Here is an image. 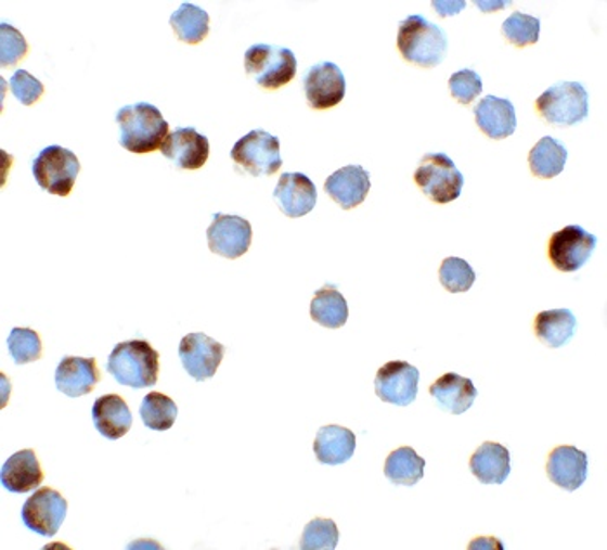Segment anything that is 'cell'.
<instances>
[{
	"mask_svg": "<svg viewBox=\"0 0 607 550\" xmlns=\"http://www.w3.org/2000/svg\"><path fill=\"white\" fill-rule=\"evenodd\" d=\"M117 124L120 129L118 143L135 155L155 152L169 136V124L155 104L135 103L124 106L118 110Z\"/></svg>",
	"mask_w": 607,
	"mask_h": 550,
	"instance_id": "1",
	"label": "cell"
},
{
	"mask_svg": "<svg viewBox=\"0 0 607 550\" xmlns=\"http://www.w3.org/2000/svg\"><path fill=\"white\" fill-rule=\"evenodd\" d=\"M398 51L403 60L422 68H436L448 54L447 31L421 14L399 23Z\"/></svg>",
	"mask_w": 607,
	"mask_h": 550,
	"instance_id": "2",
	"label": "cell"
},
{
	"mask_svg": "<svg viewBox=\"0 0 607 550\" xmlns=\"http://www.w3.org/2000/svg\"><path fill=\"white\" fill-rule=\"evenodd\" d=\"M160 355L143 338L117 344L109 353L106 369L120 386L132 389L153 387L158 381Z\"/></svg>",
	"mask_w": 607,
	"mask_h": 550,
	"instance_id": "3",
	"label": "cell"
},
{
	"mask_svg": "<svg viewBox=\"0 0 607 550\" xmlns=\"http://www.w3.org/2000/svg\"><path fill=\"white\" fill-rule=\"evenodd\" d=\"M245 72L257 86L274 91L294 80L297 60L290 49L271 43H256L245 52Z\"/></svg>",
	"mask_w": 607,
	"mask_h": 550,
	"instance_id": "4",
	"label": "cell"
},
{
	"mask_svg": "<svg viewBox=\"0 0 607 550\" xmlns=\"http://www.w3.org/2000/svg\"><path fill=\"white\" fill-rule=\"evenodd\" d=\"M413 179L434 204H450L462 195L464 188V174L456 169L455 162L447 153H427L422 156Z\"/></svg>",
	"mask_w": 607,
	"mask_h": 550,
	"instance_id": "5",
	"label": "cell"
},
{
	"mask_svg": "<svg viewBox=\"0 0 607 550\" xmlns=\"http://www.w3.org/2000/svg\"><path fill=\"white\" fill-rule=\"evenodd\" d=\"M534 106L551 126H577L589 117V92L578 82H557L538 98Z\"/></svg>",
	"mask_w": 607,
	"mask_h": 550,
	"instance_id": "6",
	"label": "cell"
},
{
	"mask_svg": "<svg viewBox=\"0 0 607 550\" xmlns=\"http://www.w3.org/2000/svg\"><path fill=\"white\" fill-rule=\"evenodd\" d=\"M230 156L240 170L254 178L273 176L283 165L280 139L262 129L251 130L243 136L231 148Z\"/></svg>",
	"mask_w": 607,
	"mask_h": 550,
	"instance_id": "7",
	"label": "cell"
},
{
	"mask_svg": "<svg viewBox=\"0 0 607 550\" xmlns=\"http://www.w3.org/2000/svg\"><path fill=\"white\" fill-rule=\"evenodd\" d=\"M31 172L42 190L51 195L68 196L80 172V162L74 152L51 144L35 156Z\"/></svg>",
	"mask_w": 607,
	"mask_h": 550,
	"instance_id": "8",
	"label": "cell"
},
{
	"mask_svg": "<svg viewBox=\"0 0 607 550\" xmlns=\"http://www.w3.org/2000/svg\"><path fill=\"white\" fill-rule=\"evenodd\" d=\"M597 239L581 226L569 225L552 234L548 242V259L563 273H574L586 265L594 254Z\"/></svg>",
	"mask_w": 607,
	"mask_h": 550,
	"instance_id": "9",
	"label": "cell"
},
{
	"mask_svg": "<svg viewBox=\"0 0 607 550\" xmlns=\"http://www.w3.org/2000/svg\"><path fill=\"white\" fill-rule=\"evenodd\" d=\"M66 512L68 503L60 491L40 488L23 506L22 520L34 534L52 538L65 523Z\"/></svg>",
	"mask_w": 607,
	"mask_h": 550,
	"instance_id": "10",
	"label": "cell"
},
{
	"mask_svg": "<svg viewBox=\"0 0 607 550\" xmlns=\"http://www.w3.org/2000/svg\"><path fill=\"white\" fill-rule=\"evenodd\" d=\"M421 372L408 361H389L375 378V393L386 404L408 407L418 395Z\"/></svg>",
	"mask_w": 607,
	"mask_h": 550,
	"instance_id": "11",
	"label": "cell"
},
{
	"mask_svg": "<svg viewBox=\"0 0 607 550\" xmlns=\"http://www.w3.org/2000/svg\"><path fill=\"white\" fill-rule=\"evenodd\" d=\"M302 86L306 100L314 110L334 108L346 95V77L332 61L311 66L304 75Z\"/></svg>",
	"mask_w": 607,
	"mask_h": 550,
	"instance_id": "12",
	"label": "cell"
},
{
	"mask_svg": "<svg viewBox=\"0 0 607 550\" xmlns=\"http://www.w3.org/2000/svg\"><path fill=\"white\" fill-rule=\"evenodd\" d=\"M208 248L225 259L245 256L251 243V226L247 219L228 214H214L207 230Z\"/></svg>",
	"mask_w": 607,
	"mask_h": 550,
	"instance_id": "13",
	"label": "cell"
},
{
	"mask_svg": "<svg viewBox=\"0 0 607 550\" xmlns=\"http://www.w3.org/2000/svg\"><path fill=\"white\" fill-rule=\"evenodd\" d=\"M225 347L205 334H188L179 344V360L190 378L204 382L212 379L224 358Z\"/></svg>",
	"mask_w": 607,
	"mask_h": 550,
	"instance_id": "14",
	"label": "cell"
},
{
	"mask_svg": "<svg viewBox=\"0 0 607 550\" xmlns=\"http://www.w3.org/2000/svg\"><path fill=\"white\" fill-rule=\"evenodd\" d=\"M162 155L169 158L178 169L198 170L208 161L210 143L193 127H179L165 138Z\"/></svg>",
	"mask_w": 607,
	"mask_h": 550,
	"instance_id": "15",
	"label": "cell"
},
{
	"mask_svg": "<svg viewBox=\"0 0 607 550\" xmlns=\"http://www.w3.org/2000/svg\"><path fill=\"white\" fill-rule=\"evenodd\" d=\"M273 196L286 217L297 219L317 207L318 191L306 174L286 172L277 181Z\"/></svg>",
	"mask_w": 607,
	"mask_h": 550,
	"instance_id": "16",
	"label": "cell"
},
{
	"mask_svg": "<svg viewBox=\"0 0 607 550\" xmlns=\"http://www.w3.org/2000/svg\"><path fill=\"white\" fill-rule=\"evenodd\" d=\"M372 181L369 170L361 165H346L343 169L332 174L325 182V193L337 202L344 210H351L363 204L369 196Z\"/></svg>",
	"mask_w": 607,
	"mask_h": 550,
	"instance_id": "17",
	"label": "cell"
},
{
	"mask_svg": "<svg viewBox=\"0 0 607 550\" xmlns=\"http://www.w3.org/2000/svg\"><path fill=\"white\" fill-rule=\"evenodd\" d=\"M546 474L548 479L563 490H578L589 476V459L585 451L578 450L577 447L555 448L548 456Z\"/></svg>",
	"mask_w": 607,
	"mask_h": 550,
	"instance_id": "18",
	"label": "cell"
},
{
	"mask_svg": "<svg viewBox=\"0 0 607 550\" xmlns=\"http://www.w3.org/2000/svg\"><path fill=\"white\" fill-rule=\"evenodd\" d=\"M101 381L94 358L65 356L56 369V387L69 398L89 395Z\"/></svg>",
	"mask_w": 607,
	"mask_h": 550,
	"instance_id": "19",
	"label": "cell"
},
{
	"mask_svg": "<svg viewBox=\"0 0 607 550\" xmlns=\"http://www.w3.org/2000/svg\"><path fill=\"white\" fill-rule=\"evenodd\" d=\"M474 117L479 129L491 139H505L517 129L516 108L512 101L499 95H486L477 103Z\"/></svg>",
	"mask_w": 607,
	"mask_h": 550,
	"instance_id": "20",
	"label": "cell"
},
{
	"mask_svg": "<svg viewBox=\"0 0 607 550\" xmlns=\"http://www.w3.org/2000/svg\"><path fill=\"white\" fill-rule=\"evenodd\" d=\"M429 393L442 412L451 413V415H462L467 412L477 398L474 382L455 372L444 373L442 378L434 382Z\"/></svg>",
	"mask_w": 607,
	"mask_h": 550,
	"instance_id": "21",
	"label": "cell"
},
{
	"mask_svg": "<svg viewBox=\"0 0 607 550\" xmlns=\"http://www.w3.org/2000/svg\"><path fill=\"white\" fill-rule=\"evenodd\" d=\"M92 421L101 436L115 442L129 433L132 427V413L121 396L104 395L92 405Z\"/></svg>",
	"mask_w": 607,
	"mask_h": 550,
	"instance_id": "22",
	"label": "cell"
},
{
	"mask_svg": "<svg viewBox=\"0 0 607 550\" xmlns=\"http://www.w3.org/2000/svg\"><path fill=\"white\" fill-rule=\"evenodd\" d=\"M0 479L5 490L13 494H28V491L39 488L43 482L42 469L39 460L35 457L34 450L16 451L14 456L5 460L2 465Z\"/></svg>",
	"mask_w": 607,
	"mask_h": 550,
	"instance_id": "23",
	"label": "cell"
},
{
	"mask_svg": "<svg viewBox=\"0 0 607 550\" xmlns=\"http://www.w3.org/2000/svg\"><path fill=\"white\" fill-rule=\"evenodd\" d=\"M511 451L500 443L486 442L470 457V473L482 485H503L511 476Z\"/></svg>",
	"mask_w": 607,
	"mask_h": 550,
	"instance_id": "24",
	"label": "cell"
},
{
	"mask_svg": "<svg viewBox=\"0 0 607 550\" xmlns=\"http://www.w3.org/2000/svg\"><path fill=\"white\" fill-rule=\"evenodd\" d=\"M356 451V436L351 430L340 425H325L314 439V456L325 465L346 464Z\"/></svg>",
	"mask_w": 607,
	"mask_h": 550,
	"instance_id": "25",
	"label": "cell"
},
{
	"mask_svg": "<svg viewBox=\"0 0 607 550\" xmlns=\"http://www.w3.org/2000/svg\"><path fill=\"white\" fill-rule=\"evenodd\" d=\"M577 325V317L569 309H551L538 312L534 318V335L545 346L557 349L566 346L574 337Z\"/></svg>",
	"mask_w": 607,
	"mask_h": 550,
	"instance_id": "26",
	"label": "cell"
},
{
	"mask_svg": "<svg viewBox=\"0 0 607 550\" xmlns=\"http://www.w3.org/2000/svg\"><path fill=\"white\" fill-rule=\"evenodd\" d=\"M311 318L318 325L325 329H340L349 318V306L346 297L338 292L337 286L326 283L314 294L311 300Z\"/></svg>",
	"mask_w": 607,
	"mask_h": 550,
	"instance_id": "27",
	"label": "cell"
},
{
	"mask_svg": "<svg viewBox=\"0 0 607 550\" xmlns=\"http://www.w3.org/2000/svg\"><path fill=\"white\" fill-rule=\"evenodd\" d=\"M568 162V150L560 141L551 136L540 139L529 152L531 172L540 179H552L559 176Z\"/></svg>",
	"mask_w": 607,
	"mask_h": 550,
	"instance_id": "28",
	"label": "cell"
},
{
	"mask_svg": "<svg viewBox=\"0 0 607 550\" xmlns=\"http://www.w3.org/2000/svg\"><path fill=\"white\" fill-rule=\"evenodd\" d=\"M424 471L425 460L410 447L392 451L384 465L387 479L398 486H415L422 482Z\"/></svg>",
	"mask_w": 607,
	"mask_h": 550,
	"instance_id": "29",
	"label": "cell"
},
{
	"mask_svg": "<svg viewBox=\"0 0 607 550\" xmlns=\"http://www.w3.org/2000/svg\"><path fill=\"white\" fill-rule=\"evenodd\" d=\"M170 26L178 39L184 43H199L210 30V17L198 5L182 2L181 8L170 16Z\"/></svg>",
	"mask_w": 607,
	"mask_h": 550,
	"instance_id": "30",
	"label": "cell"
},
{
	"mask_svg": "<svg viewBox=\"0 0 607 550\" xmlns=\"http://www.w3.org/2000/svg\"><path fill=\"white\" fill-rule=\"evenodd\" d=\"M139 415L143 419L147 430L167 431L178 419V407L169 396L162 395V393H150L144 396L143 404L139 408Z\"/></svg>",
	"mask_w": 607,
	"mask_h": 550,
	"instance_id": "31",
	"label": "cell"
},
{
	"mask_svg": "<svg viewBox=\"0 0 607 550\" xmlns=\"http://www.w3.org/2000/svg\"><path fill=\"white\" fill-rule=\"evenodd\" d=\"M540 28H542V23L538 17L525 13H512L503 22L502 34L512 46L526 48V46H534L538 42Z\"/></svg>",
	"mask_w": 607,
	"mask_h": 550,
	"instance_id": "32",
	"label": "cell"
},
{
	"mask_svg": "<svg viewBox=\"0 0 607 550\" xmlns=\"http://www.w3.org/2000/svg\"><path fill=\"white\" fill-rule=\"evenodd\" d=\"M439 282L451 294H464L476 283V273L467 260L448 257L439 268Z\"/></svg>",
	"mask_w": 607,
	"mask_h": 550,
	"instance_id": "33",
	"label": "cell"
},
{
	"mask_svg": "<svg viewBox=\"0 0 607 550\" xmlns=\"http://www.w3.org/2000/svg\"><path fill=\"white\" fill-rule=\"evenodd\" d=\"M9 353L13 356L14 363L26 364L39 360L42 355V343L35 330L16 329L11 330L8 337Z\"/></svg>",
	"mask_w": 607,
	"mask_h": 550,
	"instance_id": "34",
	"label": "cell"
},
{
	"mask_svg": "<svg viewBox=\"0 0 607 550\" xmlns=\"http://www.w3.org/2000/svg\"><path fill=\"white\" fill-rule=\"evenodd\" d=\"M338 543V528L332 520H312L300 538L302 550H334Z\"/></svg>",
	"mask_w": 607,
	"mask_h": 550,
	"instance_id": "35",
	"label": "cell"
},
{
	"mask_svg": "<svg viewBox=\"0 0 607 550\" xmlns=\"http://www.w3.org/2000/svg\"><path fill=\"white\" fill-rule=\"evenodd\" d=\"M28 52V43L22 31H17L14 26L2 23L0 25V65L2 68L16 65Z\"/></svg>",
	"mask_w": 607,
	"mask_h": 550,
	"instance_id": "36",
	"label": "cell"
},
{
	"mask_svg": "<svg viewBox=\"0 0 607 550\" xmlns=\"http://www.w3.org/2000/svg\"><path fill=\"white\" fill-rule=\"evenodd\" d=\"M450 92L460 104H470L482 92L481 75L474 69H460L450 77Z\"/></svg>",
	"mask_w": 607,
	"mask_h": 550,
	"instance_id": "37",
	"label": "cell"
},
{
	"mask_svg": "<svg viewBox=\"0 0 607 550\" xmlns=\"http://www.w3.org/2000/svg\"><path fill=\"white\" fill-rule=\"evenodd\" d=\"M9 86H11L14 98L20 103L25 104V106H31V104L37 103L43 94V84L40 82L39 78H35L34 75L25 72V69L14 72Z\"/></svg>",
	"mask_w": 607,
	"mask_h": 550,
	"instance_id": "38",
	"label": "cell"
},
{
	"mask_svg": "<svg viewBox=\"0 0 607 550\" xmlns=\"http://www.w3.org/2000/svg\"><path fill=\"white\" fill-rule=\"evenodd\" d=\"M434 9L438 11L439 16L447 17V16H455L459 14L462 9L465 8L464 0H460V2H448V0H442V2H432Z\"/></svg>",
	"mask_w": 607,
	"mask_h": 550,
	"instance_id": "39",
	"label": "cell"
},
{
	"mask_svg": "<svg viewBox=\"0 0 607 550\" xmlns=\"http://www.w3.org/2000/svg\"><path fill=\"white\" fill-rule=\"evenodd\" d=\"M477 8H481L485 13H490L491 9L505 8L507 2H476Z\"/></svg>",
	"mask_w": 607,
	"mask_h": 550,
	"instance_id": "40",
	"label": "cell"
}]
</instances>
